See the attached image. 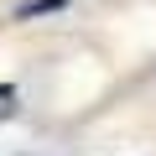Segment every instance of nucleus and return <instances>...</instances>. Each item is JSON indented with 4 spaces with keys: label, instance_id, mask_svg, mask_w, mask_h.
<instances>
[{
    "label": "nucleus",
    "instance_id": "1",
    "mask_svg": "<svg viewBox=\"0 0 156 156\" xmlns=\"http://www.w3.org/2000/svg\"><path fill=\"white\" fill-rule=\"evenodd\" d=\"M68 0H31V5H21V16L31 21V16H47V11H62Z\"/></svg>",
    "mask_w": 156,
    "mask_h": 156
},
{
    "label": "nucleus",
    "instance_id": "2",
    "mask_svg": "<svg viewBox=\"0 0 156 156\" xmlns=\"http://www.w3.org/2000/svg\"><path fill=\"white\" fill-rule=\"evenodd\" d=\"M11 115H16V89H11V83H0V125H5Z\"/></svg>",
    "mask_w": 156,
    "mask_h": 156
}]
</instances>
